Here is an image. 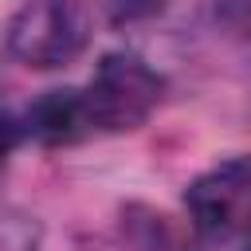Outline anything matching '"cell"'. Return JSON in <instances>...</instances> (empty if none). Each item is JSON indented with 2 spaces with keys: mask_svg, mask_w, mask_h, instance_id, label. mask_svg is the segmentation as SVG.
<instances>
[{
  "mask_svg": "<svg viewBox=\"0 0 251 251\" xmlns=\"http://www.w3.org/2000/svg\"><path fill=\"white\" fill-rule=\"evenodd\" d=\"M192 227L220 243L251 231V157H227L184 188Z\"/></svg>",
  "mask_w": 251,
  "mask_h": 251,
  "instance_id": "cell-3",
  "label": "cell"
},
{
  "mask_svg": "<svg viewBox=\"0 0 251 251\" xmlns=\"http://www.w3.org/2000/svg\"><path fill=\"white\" fill-rule=\"evenodd\" d=\"M161 75L153 67H145L137 55H106L90 78V86L82 90V110L90 129H106V133H122V129H137L161 102Z\"/></svg>",
  "mask_w": 251,
  "mask_h": 251,
  "instance_id": "cell-1",
  "label": "cell"
},
{
  "mask_svg": "<svg viewBox=\"0 0 251 251\" xmlns=\"http://www.w3.org/2000/svg\"><path fill=\"white\" fill-rule=\"evenodd\" d=\"M86 47L82 0H24L8 20V55L24 67L51 71Z\"/></svg>",
  "mask_w": 251,
  "mask_h": 251,
  "instance_id": "cell-2",
  "label": "cell"
},
{
  "mask_svg": "<svg viewBox=\"0 0 251 251\" xmlns=\"http://www.w3.org/2000/svg\"><path fill=\"white\" fill-rule=\"evenodd\" d=\"M20 137H24V122H20L16 114L0 110V165H4V157L20 145Z\"/></svg>",
  "mask_w": 251,
  "mask_h": 251,
  "instance_id": "cell-6",
  "label": "cell"
},
{
  "mask_svg": "<svg viewBox=\"0 0 251 251\" xmlns=\"http://www.w3.org/2000/svg\"><path fill=\"white\" fill-rule=\"evenodd\" d=\"M247 251H251V243H247Z\"/></svg>",
  "mask_w": 251,
  "mask_h": 251,
  "instance_id": "cell-7",
  "label": "cell"
},
{
  "mask_svg": "<svg viewBox=\"0 0 251 251\" xmlns=\"http://www.w3.org/2000/svg\"><path fill=\"white\" fill-rule=\"evenodd\" d=\"M24 133H31L43 145H71L82 133H90L82 90H47L43 98H35L24 114Z\"/></svg>",
  "mask_w": 251,
  "mask_h": 251,
  "instance_id": "cell-4",
  "label": "cell"
},
{
  "mask_svg": "<svg viewBox=\"0 0 251 251\" xmlns=\"http://www.w3.org/2000/svg\"><path fill=\"white\" fill-rule=\"evenodd\" d=\"M169 0H110V20L114 24H141L165 12Z\"/></svg>",
  "mask_w": 251,
  "mask_h": 251,
  "instance_id": "cell-5",
  "label": "cell"
}]
</instances>
